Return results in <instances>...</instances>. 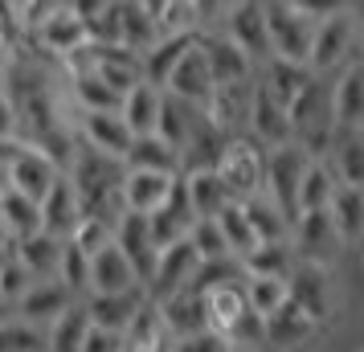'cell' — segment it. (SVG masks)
Segmentation results:
<instances>
[{
	"label": "cell",
	"instance_id": "9f6ffc18",
	"mask_svg": "<svg viewBox=\"0 0 364 352\" xmlns=\"http://www.w3.org/2000/svg\"><path fill=\"white\" fill-rule=\"evenodd\" d=\"M360 267H364V242H360Z\"/></svg>",
	"mask_w": 364,
	"mask_h": 352
},
{
	"label": "cell",
	"instance_id": "7bdbcfd3",
	"mask_svg": "<svg viewBox=\"0 0 364 352\" xmlns=\"http://www.w3.org/2000/svg\"><path fill=\"white\" fill-rule=\"evenodd\" d=\"M242 295H246V307L262 319V324L291 299V291H287L282 279H242Z\"/></svg>",
	"mask_w": 364,
	"mask_h": 352
},
{
	"label": "cell",
	"instance_id": "7c38bea8",
	"mask_svg": "<svg viewBox=\"0 0 364 352\" xmlns=\"http://www.w3.org/2000/svg\"><path fill=\"white\" fill-rule=\"evenodd\" d=\"M74 135H78L82 148L99 151V156H111V160H119V164H123L127 148L135 144V135L127 132V123L119 119V111H82Z\"/></svg>",
	"mask_w": 364,
	"mask_h": 352
},
{
	"label": "cell",
	"instance_id": "f546056e",
	"mask_svg": "<svg viewBox=\"0 0 364 352\" xmlns=\"http://www.w3.org/2000/svg\"><path fill=\"white\" fill-rule=\"evenodd\" d=\"M86 46H119V0H74Z\"/></svg>",
	"mask_w": 364,
	"mask_h": 352
},
{
	"label": "cell",
	"instance_id": "ffe728a7",
	"mask_svg": "<svg viewBox=\"0 0 364 352\" xmlns=\"http://www.w3.org/2000/svg\"><path fill=\"white\" fill-rule=\"evenodd\" d=\"M156 41H160L156 4H148V0H119V50L144 58Z\"/></svg>",
	"mask_w": 364,
	"mask_h": 352
},
{
	"label": "cell",
	"instance_id": "ab89813d",
	"mask_svg": "<svg viewBox=\"0 0 364 352\" xmlns=\"http://www.w3.org/2000/svg\"><path fill=\"white\" fill-rule=\"evenodd\" d=\"M0 221H4V234H9V246L21 242V238L41 234V205L21 197V193H4L0 197Z\"/></svg>",
	"mask_w": 364,
	"mask_h": 352
},
{
	"label": "cell",
	"instance_id": "f5cc1de1",
	"mask_svg": "<svg viewBox=\"0 0 364 352\" xmlns=\"http://www.w3.org/2000/svg\"><path fill=\"white\" fill-rule=\"evenodd\" d=\"M4 95H9V70L0 66V99H4Z\"/></svg>",
	"mask_w": 364,
	"mask_h": 352
},
{
	"label": "cell",
	"instance_id": "9a60e30c",
	"mask_svg": "<svg viewBox=\"0 0 364 352\" xmlns=\"http://www.w3.org/2000/svg\"><path fill=\"white\" fill-rule=\"evenodd\" d=\"M197 50L200 58H205V66H209V78H213V86H233V82H250L254 78V62H250L246 53L233 46L230 37L221 33H200L197 37Z\"/></svg>",
	"mask_w": 364,
	"mask_h": 352
},
{
	"label": "cell",
	"instance_id": "52a82bcc",
	"mask_svg": "<svg viewBox=\"0 0 364 352\" xmlns=\"http://www.w3.org/2000/svg\"><path fill=\"white\" fill-rule=\"evenodd\" d=\"M323 324H315L303 307H295V303L287 299L274 311V316L262 324V348L270 352H311L319 340H323Z\"/></svg>",
	"mask_w": 364,
	"mask_h": 352
},
{
	"label": "cell",
	"instance_id": "c3c4849f",
	"mask_svg": "<svg viewBox=\"0 0 364 352\" xmlns=\"http://www.w3.org/2000/svg\"><path fill=\"white\" fill-rule=\"evenodd\" d=\"M172 352H233L230 340L217 332H193V336H181V340H172Z\"/></svg>",
	"mask_w": 364,
	"mask_h": 352
},
{
	"label": "cell",
	"instance_id": "603a6c76",
	"mask_svg": "<svg viewBox=\"0 0 364 352\" xmlns=\"http://www.w3.org/2000/svg\"><path fill=\"white\" fill-rule=\"evenodd\" d=\"M151 307H156V316H160V324H164V332L172 340L205 332V299L197 291H172L164 299H156Z\"/></svg>",
	"mask_w": 364,
	"mask_h": 352
},
{
	"label": "cell",
	"instance_id": "4fadbf2b",
	"mask_svg": "<svg viewBox=\"0 0 364 352\" xmlns=\"http://www.w3.org/2000/svg\"><path fill=\"white\" fill-rule=\"evenodd\" d=\"M74 303L78 299H74L58 279H33L29 291H25V295L17 299V307H13V319L29 324V328H37V332H46L53 319L62 316V311H70Z\"/></svg>",
	"mask_w": 364,
	"mask_h": 352
},
{
	"label": "cell",
	"instance_id": "4316f807",
	"mask_svg": "<svg viewBox=\"0 0 364 352\" xmlns=\"http://www.w3.org/2000/svg\"><path fill=\"white\" fill-rule=\"evenodd\" d=\"M181 185H184V201H188L193 221H217L221 209L233 205L225 185L217 181V172H188V176H181Z\"/></svg>",
	"mask_w": 364,
	"mask_h": 352
},
{
	"label": "cell",
	"instance_id": "e0dca14e",
	"mask_svg": "<svg viewBox=\"0 0 364 352\" xmlns=\"http://www.w3.org/2000/svg\"><path fill=\"white\" fill-rule=\"evenodd\" d=\"M148 307V291H123V295H86L82 311L90 319V328H102V332L123 336L132 328V319Z\"/></svg>",
	"mask_w": 364,
	"mask_h": 352
},
{
	"label": "cell",
	"instance_id": "2e32d148",
	"mask_svg": "<svg viewBox=\"0 0 364 352\" xmlns=\"http://www.w3.org/2000/svg\"><path fill=\"white\" fill-rule=\"evenodd\" d=\"M115 246H119V254L132 262L139 287L148 291L151 274H156V262H160V250H156V242H151V234H148V218H139V213H123L119 225H115Z\"/></svg>",
	"mask_w": 364,
	"mask_h": 352
},
{
	"label": "cell",
	"instance_id": "f6af8a7d",
	"mask_svg": "<svg viewBox=\"0 0 364 352\" xmlns=\"http://www.w3.org/2000/svg\"><path fill=\"white\" fill-rule=\"evenodd\" d=\"M66 242L74 246V250H82L86 258H95L102 246H111V242H115V225H107L102 218H78V225L70 230Z\"/></svg>",
	"mask_w": 364,
	"mask_h": 352
},
{
	"label": "cell",
	"instance_id": "1f68e13d",
	"mask_svg": "<svg viewBox=\"0 0 364 352\" xmlns=\"http://www.w3.org/2000/svg\"><path fill=\"white\" fill-rule=\"evenodd\" d=\"M156 115H160V90L148 82H135L123 102H119V119L127 123V132L135 139H144V135H156Z\"/></svg>",
	"mask_w": 364,
	"mask_h": 352
},
{
	"label": "cell",
	"instance_id": "d6986e66",
	"mask_svg": "<svg viewBox=\"0 0 364 352\" xmlns=\"http://www.w3.org/2000/svg\"><path fill=\"white\" fill-rule=\"evenodd\" d=\"M139 279H135L132 262L119 254V246H102L95 258H90V274H86V295H123V291H135ZM144 291V287H139Z\"/></svg>",
	"mask_w": 364,
	"mask_h": 352
},
{
	"label": "cell",
	"instance_id": "7dc6e473",
	"mask_svg": "<svg viewBox=\"0 0 364 352\" xmlns=\"http://www.w3.org/2000/svg\"><path fill=\"white\" fill-rule=\"evenodd\" d=\"M29 283H33V279H29V270L21 267L17 258H13V250H9L4 258H0V303L13 311V307H17V299L29 291Z\"/></svg>",
	"mask_w": 364,
	"mask_h": 352
},
{
	"label": "cell",
	"instance_id": "f35d334b",
	"mask_svg": "<svg viewBox=\"0 0 364 352\" xmlns=\"http://www.w3.org/2000/svg\"><path fill=\"white\" fill-rule=\"evenodd\" d=\"M221 148H225V139L205 123V115H200V127L193 135H188V144H184L181 151V176H188V172H213L217 160H221Z\"/></svg>",
	"mask_w": 364,
	"mask_h": 352
},
{
	"label": "cell",
	"instance_id": "8992f818",
	"mask_svg": "<svg viewBox=\"0 0 364 352\" xmlns=\"http://www.w3.org/2000/svg\"><path fill=\"white\" fill-rule=\"evenodd\" d=\"M291 250H295V258L303 267L331 270V262L344 250V238L336 234L328 209L323 213H299L295 225H291Z\"/></svg>",
	"mask_w": 364,
	"mask_h": 352
},
{
	"label": "cell",
	"instance_id": "5bb4252c",
	"mask_svg": "<svg viewBox=\"0 0 364 352\" xmlns=\"http://www.w3.org/2000/svg\"><path fill=\"white\" fill-rule=\"evenodd\" d=\"M331 119L336 132H364V58H352L331 78Z\"/></svg>",
	"mask_w": 364,
	"mask_h": 352
},
{
	"label": "cell",
	"instance_id": "f1b7e54d",
	"mask_svg": "<svg viewBox=\"0 0 364 352\" xmlns=\"http://www.w3.org/2000/svg\"><path fill=\"white\" fill-rule=\"evenodd\" d=\"M200 299H205V328H209V332H217V336H225V340H230V332L250 316L246 295H242V283L217 287V291L200 295Z\"/></svg>",
	"mask_w": 364,
	"mask_h": 352
},
{
	"label": "cell",
	"instance_id": "681fc988",
	"mask_svg": "<svg viewBox=\"0 0 364 352\" xmlns=\"http://www.w3.org/2000/svg\"><path fill=\"white\" fill-rule=\"evenodd\" d=\"M78 352H123V336L102 332V328H86L82 348H78Z\"/></svg>",
	"mask_w": 364,
	"mask_h": 352
},
{
	"label": "cell",
	"instance_id": "836d02e7",
	"mask_svg": "<svg viewBox=\"0 0 364 352\" xmlns=\"http://www.w3.org/2000/svg\"><path fill=\"white\" fill-rule=\"evenodd\" d=\"M123 172H164V176H181V156L168 148L164 139L144 135V139H135L132 148H127Z\"/></svg>",
	"mask_w": 364,
	"mask_h": 352
},
{
	"label": "cell",
	"instance_id": "7402d4cb",
	"mask_svg": "<svg viewBox=\"0 0 364 352\" xmlns=\"http://www.w3.org/2000/svg\"><path fill=\"white\" fill-rule=\"evenodd\" d=\"M164 95L188 102V107H205V99L213 95V78H209V66H205L197 46L172 66V74H168V82H164Z\"/></svg>",
	"mask_w": 364,
	"mask_h": 352
},
{
	"label": "cell",
	"instance_id": "8d00e7d4",
	"mask_svg": "<svg viewBox=\"0 0 364 352\" xmlns=\"http://www.w3.org/2000/svg\"><path fill=\"white\" fill-rule=\"evenodd\" d=\"M340 188V176L328 160H311L303 172V185H299V213H323Z\"/></svg>",
	"mask_w": 364,
	"mask_h": 352
},
{
	"label": "cell",
	"instance_id": "7a4b0ae2",
	"mask_svg": "<svg viewBox=\"0 0 364 352\" xmlns=\"http://www.w3.org/2000/svg\"><path fill=\"white\" fill-rule=\"evenodd\" d=\"M328 13H331V4H303V0H270V4H262L270 58L307 66L315 25L328 17Z\"/></svg>",
	"mask_w": 364,
	"mask_h": 352
},
{
	"label": "cell",
	"instance_id": "db71d44e",
	"mask_svg": "<svg viewBox=\"0 0 364 352\" xmlns=\"http://www.w3.org/2000/svg\"><path fill=\"white\" fill-rule=\"evenodd\" d=\"M0 246H9V234H4V221H0Z\"/></svg>",
	"mask_w": 364,
	"mask_h": 352
},
{
	"label": "cell",
	"instance_id": "ac0fdd59",
	"mask_svg": "<svg viewBox=\"0 0 364 352\" xmlns=\"http://www.w3.org/2000/svg\"><path fill=\"white\" fill-rule=\"evenodd\" d=\"M172 185H176V176H164V172H123V185H119L123 213L151 218L172 197Z\"/></svg>",
	"mask_w": 364,
	"mask_h": 352
},
{
	"label": "cell",
	"instance_id": "8fae6325",
	"mask_svg": "<svg viewBox=\"0 0 364 352\" xmlns=\"http://www.w3.org/2000/svg\"><path fill=\"white\" fill-rule=\"evenodd\" d=\"M246 135L262 151H274V148H287V144H291V119H287V107H282V102L274 99L258 78H254V99H250Z\"/></svg>",
	"mask_w": 364,
	"mask_h": 352
},
{
	"label": "cell",
	"instance_id": "11a10c76",
	"mask_svg": "<svg viewBox=\"0 0 364 352\" xmlns=\"http://www.w3.org/2000/svg\"><path fill=\"white\" fill-rule=\"evenodd\" d=\"M0 319H13V311H9V307H4V303H0Z\"/></svg>",
	"mask_w": 364,
	"mask_h": 352
},
{
	"label": "cell",
	"instance_id": "484cf974",
	"mask_svg": "<svg viewBox=\"0 0 364 352\" xmlns=\"http://www.w3.org/2000/svg\"><path fill=\"white\" fill-rule=\"evenodd\" d=\"M200 127V107H188V102L172 99L160 90V115H156V139H164L168 148L181 156L188 135Z\"/></svg>",
	"mask_w": 364,
	"mask_h": 352
},
{
	"label": "cell",
	"instance_id": "d590c367",
	"mask_svg": "<svg viewBox=\"0 0 364 352\" xmlns=\"http://www.w3.org/2000/svg\"><path fill=\"white\" fill-rule=\"evenodd\" d=\"M328 164L336 168L340 185L360 188L364 193V132H336V144H331Z\"/></svg>",
	"mask_w": 364,
	"mask_h": 352
},
{
	"label": "cell",
	"instance_id": "5b68a950",
	"mask_svg": "<svg viewBox=\"0 0 364 352\" xmlns=\"http://www.w3.org/2000/svg\"><path fill=\"white\" fill-rule=\"evenodd\" d=\"M307 164H311V160H307V156H303V148H295V144L266 151L262 197L274 205V209H279L291 225H295V218H299V185H303V172H307Z\"/></svg>",
	"mask_w": 364,
	"mask_h": 352
},
{
	"label": "cell",
	"instance_id": "277c9868",
	"mask_svg": "<svg viewBox=\"0 0 364 352\" xmlns=\"http://www.w3.org/2000/svg\"><path fill=\"white\" fill-rule=\"evenodd\" d=\"M217 181L225 185L230 201H250L262 193V172H266V151L250 139V135H233L221 148V160H217Z\"/></svg>",
	"mask_w": 364,
	"mask_h": 352
},
{
	"label": "cell",
	"instance_id": "d6a6232c",
	"mask_svg": "<svg viewBox=\"0 0 364 352\" xmlns=\"http://www.w3.org/2000/svg\"><path fill=\"white\" fill-rule=\"evenodd\" d=\"M78 218H82V209H78V197H74L70 181L62 176V181H58V185L46 193V201H41V230L66 242L70 230L78 225Z\"/></svg>",
	"mask_w": 364,
	"mask_h": 352
},
{
	"label": "cell",
	"instance_id": "3957f363",
	"mask_svg": "<svg viewBox=\"0 0 364 352\" xmlns=\"http://www.w3.org/2000/svg\"><path fill=\"white\" fill-rule=\"evenodd\" d=\"M352 58H356V21H352V4H331V13L315 25L307 70H311L315 78H331V74L344 70Z\"/></svg>",
	"mask_w": 364,
	"mask_h": 352
},
{
	"label": "cell",
	"instance_id": "b9f144b4",
	"mask_svg": "<svg viewBox=\"0 0 364 352\" xmlns=\"http://www.w3.org/2000/svg\"><path fill=\"white\" fill-rule=\"evenodd\" d=\"M242 213H246L250 230H254L258 242H291V221L282 218L262 193H258V197H250V201H242Z\"/></svg>",
	"mask_w": 364,
	"mask_h": 352
},
{
	"label": "cell",
	"instance_id": "816d5d0a",
	"mask_svg": "<svg viewBox=\"0 0 364 352\" xmlns=\"http://www.w3.org/2000/svg\"><path fill=\"white\" fill-rule=\"evenodd\" d=\"M352 21H356V41H364V4H352Z\"/></svg>",
	"mask_w": 364,
	"mask_h": 352
},
{
	"label": "cell",
	"instance_id": "bcb514c9",
	"mask_svg": "<svg viewBox=\"0 0 364 352\" xmlns=\"http://www.w3.org/2000/svg\"><path fill=\"white\" fill-rule=\"evenodd\" d=\"M184 242L193 246V254H197L200 262L233 258L230 246H225V238H221V230H217V221H193V230H188V238H184Z\"/></svg>",
	"mask_w": 364,
	"mask_h": 352
},
{
	"label": "cell",
	"instance_id": "ba28073f",
	"mask_svg": "<svg viewBox=\"0 0 364 352\" xmlns=\"http://www.w3.org/2000/svg\"><path fill=\"white\" fill-rule=\"evenodd\" d=\"M287 291H291V303L303 307L315 324L331 328V319L340 316V295H336V283H331V270L319 267H303L299 262L287 279Z\"/></svg>",
	"mask_w": 364,
	"mask_h": 352
},
{
	"label": "cell",
	"instance_id": "4dcf8cb0",
	"mask_svg": "<svg viewBox=\"0 0 364 352\" xmlns=\"http://www.w3.org/2000/svg\"><path fill=\"white\" fill-rule=\"evenodd\" d=\"M299 267L291 242H258L254 250L242 258V274L246 279H291V270Z\"/></svg>",
	"mask_w": 364,
	"mask_h": 352
},
{
	"label": "cell",
	"instance_id": "83f0119b",
	"mask_svg": "<svg viewBox=\"0 0 364 352\" xmlns=\"http://www.w3.org/2000/svg\"><path fill=\"white\" fill-rule=\"evenodd\" d=\"M62 238L53 234H33V238H21V242H13L9 250H13V258H17L21 267L29 270V279H53L58 274V262H62Z\"/></svg>",
	"mask_w": 364,
	"mask_h": 352
},
{
	"label": "cell",
	"instance_id": "6da1fadb",
	"mask_svg": "<svg viewBox=\"0 0 364 352\" xmlns=\"http://www.w3.org/2000/svg\"><path fill=\"white\" fill-rule=\"evenodd\" d=\"M78 197L82 218H102L107 225H119L123 218V201H119V185H123V164L111 156H99L90 148H74L66 172H62Z\"/></svg>",
	"mask_w": 364,
	"mask_h": 352
},
{
	"label": "cell",
	"instance_id": "f907efd6",
	"mask_svg": "<svg viewBox=\"0 0 364 352\" xmlns=\"http://www.w3.org/2000/svg\"><path fill=\"white\" fill-rule=\"evenodd\" d=\"M13 139H21V119H17L13 99L4 95V99H0V144H13Z\"/></svg>",
	"mask_w": 364,
	"mask_h": 352
},
{
	"label": "cell",
	"instance_id": "ee69618b",
	"mask_svg": "<svg viewBox=\"0 0 364 352\" xmlns=\"http://www.w3.org/2000/svg\"><path fill=\"white\" fill-rule=\"evenodd\" d=\"M217 230H221V238H225V246H230V254L237 258V262L258 246V238H254V230H250V221H246V213H242V205H237V201L221 209Z\"/></svg>",
	"mask_w": 364,
	"mask_h": 352
},
{
	"label": "cell",
	"instance_id": "44dd1931",
	"mask_svg": "<svg viewBox=\"0 0 364 352\" xmlns=\"http://www.w3.org/2000/svg\"><path fill=\"white\" fill-rule=\"evenodd\" d=\"M33 41H37L46 53L62 58V62H66L70 53L82 50V46H86V33H82V21L74 17V4H53V13L46 17V25L33 33Z\"/></svg>",
	"mask_w": 364,
	"mask_h": 352
},
{
	"label": "cell",
	"instance_id": "30bf717a",
	"mask_svg": "<svg viewBox=\"0 0 364 352\" xmlns=\"http://www.w3.org/2000/svg\"><path fill=\"white\" fill-rule=\"evenodd\" d=\"M250 99H254V78L250 82H233V86H213V95L205 99L200 115L221 139H233V135H246Z\"/></svg>",
	"mask_w": 364,
	"mask_h": 352
},
{
	"label": "cell",
	"instance_id": "e575fe53",
	"mask_svg": "<svg viewBox=\"0 0 364 352\" xmlns=\"http://www.w3.org/2000/svg\"><path fill=\"white\" fill-rule=\"evenodd\" d=\"M254 78H258V82H262L266 90L282 102V107H291V102L311 86L315 74L307 66H295V62H279V58H270V62L262 66V74H254Z\"/></svg>",
	"mask_w": 364,
	"mask_h": 352
},
{
	"label": "cell",
	"instance_id": "74e56055",
	"mask_svg": "<svg viewBox=\"0 0 364 352\" xmlns=\"http://www.w3.org/2000/svg\"><path fill=\"white\" fill-rule=\"evenodd\" d=\"M328 218L336 225V234L344 238V246L348 242H364V193L340 185L328 205Z\"/></svg>",
	"mask_w": 364,
	"mask_h": 352
},
{
	"label": "cell",
	"instance_id": "60d3db41",
	"mask_svg": "<svg viewBox=\"0 0 364 352\" xmlns=\"http://www.w3.org/2000/svg\"><path fill=\"white\" fill-rule=\"evenodd\" d=\"M123 348L127 352H172V336L164 332V324H160L151 303L132 319V328L123 332Z\"/></svg>",
	"mask_w": 364,
	"mask_h": 352
},
{
	"label": "cell",
	"instance_id": "d4e9b609",
	"mask_svg": "<svg viewBox=\"0 0 364 352\" xmlns=\"http://www.w3.org/2000/svg\"><path fill=\"white\" fill-rule=\"evenodd\" d=\"M62 181V172H58V164H50L46 156L37 148H21V156L13 160V193H21V197H29V201H46V193H50L53 185Z\"/></svg>",
	"mask_w": 364,
	"mask_h": 352
},
{
	"label": "cell",
	"instance_id": "cb8c5ba5",
	"mask_svg": "<svg viewBox=\"0 0 364 352\" xmlns=\"http://www.w3.org/2000/svg\"><path fill=\"white\" fill-rule=\"evenodd\" d=\"M188 230H193V213H188V201H184L181 176H176L172 197H168V201L148 218V234H151V242H156V250H168V246L184 242V238H188Z\"/></svg>",
	"mask_w": 364,
	"mask_h": 352
},
{
	"label": "cell",
	"instance_id": "9c48e42d",
	"mask_svg": "<svg viewBox=\"0 0 364 352\" xmlns=\"http://www.w3.org/2000/svg\"><path fill=\"white\" fill-rule=\"evenodd\" d=\"M221 33L230 37V41L246 53L254 66H266V62H270V41H266L262 0H237V4H225Z\"/></svg>",
	"mask_w": 364,
	"mask_h": 352
}]
</instances>
